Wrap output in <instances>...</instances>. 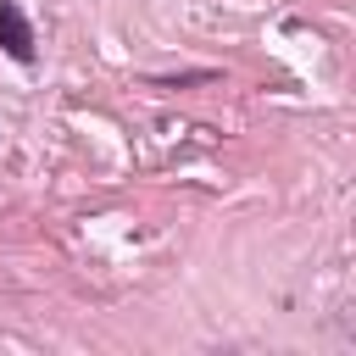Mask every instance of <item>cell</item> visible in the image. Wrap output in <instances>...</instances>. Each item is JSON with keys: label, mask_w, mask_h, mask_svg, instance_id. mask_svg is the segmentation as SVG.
Returning a JSON list of instances; mask_svg holds the SVG:
<instances>
[{"label": "cell", "mask_w": 356, "mask_h": 356, "mask_svg": "<svg viewBox=\"0 0 356 356\" xmlns=\"http://www.w3.org/2000/svg\"><path fill=\"white\" fill-rule=\"evenodd\" d=\"M0 50L11 61H33V28L17 11V0H0Z\"/></svg>", "instance_id": "6da1fadb"}]
</instances>
